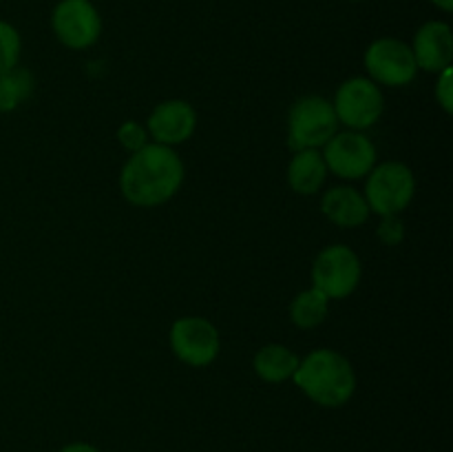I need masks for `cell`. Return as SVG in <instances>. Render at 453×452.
Segmentation results:
<instances>
[{
	"instance_id": "6da1fadb",
	"label": "cell",
	"mask_w": 453,
	"mask_h": 452,
	"mask_svg": "<svg viewBox=\"0 0 453 452\" xmlns=\"http://www.w3.org/2000/svg\"><path fill=\"white\" fill-rule=\"evenodd\" d=\"M184 184V162L173 146L149 142L131 153L119 173V189L133 207L155 208L175 198Z\"/></svg>"
},
{
	"instance_id": "7a4b0ae2",
	"label": "cell",
	"mask_w": 453,
	"mask_h": 452,
	"mask_svg": "<svg viewBox=\"0 0 453 452\" xmlns=\"http://www.w3.org/2000/svg\"><path fill=\"white\" fill-rule=\"evenodd\" d=\"M292 379L303 390L305 397L326 408L343 406L357 390L352 363L345 355L332 348H319L305 355Z\"/></svg>"
},
{
	"instance_id": "3957f363",
	"label": "cell",
	"mask_w": 453,
	"mask_h": 452,
	"mask_svg": "<svg viewBox=\"0 0 453 452\" xmlns=\"http://www.w3.org/2000/svg\"><path fill=\"white\" fill-rule=\"evenodd\" d=\"M416 195V177L407 164L389 160V162L376 164L367 173L365 198L370 213L380 217L401 215L411 204Z\"/></svg>"
},
{
	"instance_id": "277c9868",
	"label": "cell",
	"mask_w": 453,
	"mask_h": 452,
	"mask_svg": "<svg viewBox=\"0 0 453 452\" xmlns=\"http://www.w3.org/2000/svg\"><path fill=\"white\" fill-rule=\"evenodd\" d=\"M339 131L332 102L323 96H303L288 113V146L292 151L323 149Z\"/></svg>"
},
{
	"instance_id": "5b68a950",
	"label": "cell",
	"mask_w": 453,
	"mask_h": 452,
	"mask_svg": "<svg viewBox=\"0 0 453 452\" xmlns=\"http://www.w3.org/2000/svg\"><path fill=\"white\" fill-rule=\"evenodd\" d=\"M339 124H345L349 131H365L374 127L385 111L383 89L370 78H349L336 89L332 102Z\"/></svg>"
},
{
	"instance_id": "8992f818",
	"label": "cell",
	"mask_w": 453,
	"mask_h": 452,
	"mask_svg": "<svg viewBox=\"0 0 453 452\" xmlns=\"http://www.w3.org/2000/svg\"><path fill=\"white\" fill-rule=\"evenodd\" d=\"M363 266L357 253L345 244H330L312 264V286L327 300H345L357 291Z\"/></svg>"
},
{
	"instance_id": "52a82bcc",
	"label": "cell",
	"mask_w": 453,
	"mask_h": 452,
	"mask_svg": "<svg viewBox=\"0 0 453 452\" xmlns=\"http://www.w3.org/2000/svg\"><path fill=\"white\" fill-rule=\"evenodd\" d=\"M327 171L343 180H361L376 167V146L361 131H336L321 151Z\"/></svg>"
},
{
	"instance_id": "ba28073f",
	"label": "cell",
	"mask_w": 453,
	"mask_h": 452,
	"mask_svg": "<svg viewBox=\"0 0 453 452\" xmlns=\"http://www.w3.org/2000/svg\"><path fill=\"white\" fill-rule=\"evenodd\" d=\"M365 69L379 87H405L418 74L411 47L398 38L374 40L365 51Z\"/></svg>"
},
{
	"instance_id": "9c48e42d",
	"label": "cell",
	"mask_w": 453,
	"mask_h": 452,
	"mask_svg": "<svg viewBox=\"0 0 453 452\" xmlns=\"http://www.w3.org/2000/svg\"><path fill=\"white\" fill-rule=\"evenodd\" d=\"M171 348L188 366H208L221 350L219 331L203 317H180L171 326Z\"/></svg>"
},
{
	"instance_id": "30bf717a",
	"label": "cell",
	"mask_w": 453,
	"mask_h": 452,
	"mask_svg": "<svg viewBox=\"0 0 453 452\" xmlns=\"http://www.w3.org/2000/svg\"><path fill=\"white\" fill-rule=\"evenodd\" d=\"M56 38L69 49H88L102 34V18L88 0H60L53 9Z\"/></svg>"
},
{
	"instance_id": "8fae6325",
	"label": "cell",
	"mask_w": 453,
	"mask_h": 452,
	"mask_svg": "<svg viewBox=\"0 0 453 452\" xmlns=\"http://www.w3.org/2000/svg\"><path fill=\"white\" fill-rule=\"evenodd\" d=\"M197 129V113L186 100H164L146 120V131L153 142L164 146H177L190 140Z\"/></svg>"
},
{
	"instance_id": "7c38bea8",
	"label": "cell",
	"mask_w": 453,
	"mask_h": 452,
	"mask_svg": "<svg viewBox=\"0 0 453 452\" xmlns=\"http://www.w3.org/2000/svg\"><path fill=\"white\" fill-rule=\"evenodd\" d=\"M416 66L429 74H441L451 66L453 60V31L447 22L429 20L416 31L414 43L410 44Z\"/></svg>"
},
{
	"instance_id": "4fadbf2b",
	"label": "cell",
	"mask_w": 453,
	"mask_h": 452,
	"mask_svg": "<svg viewBox=\"0 0 453 452\" xmlns=\"http://www.w3.org/2000/svg\"><path fill=\"white\" fill-rule=\"evenodd\" d=\"M321 211L332 224L341 229H357L370 217V207L361 191L352 186H334L321 198Z\"/></svg>"
},
{
	"instance_id": "5bb4252c",
	"label": "cell",
	"mask_w": 453,
	"mask_h": 452,
	"mask_svg": "<svg viewBox=\"0 0 453 452\" xmlns=\"http://www.w3.org/2000/svg\"><path fill=\"white\" fill-rule=\"evenodd\" d=\"M327 167L319 149L295 151L288 164V184L299 195H314L327 180Z\"/></svg>"
},
{
	"instance_id": "9a60e30c",
	"label": "cell",
	"mask_w": 453,
	"mask_h": 452,
	"mask_svg": "<svg viewBox=\"0 0 453 452\" xmlns=\"http://www.w3.org/2000/svg\"><path fill=\"white\" fill-rule=\"evenodd\" d=\"M299 362L301 359L288 346L268 344L255 355L252 368H255L259 379L268 381V384H281V381H288L295 377Z\"/></svg>"
},
{
	"instance_id": "2e32d148",
	"label": "cell",
	"mask_w": 453,
	"mask_h": 452,
	"mask_svg": "<svg viewBox=\"0 0 453 452\" xmlns=\"http://www.w3.org/2000/svg\"><path fill=\"white\" fill-rule=\"evenodd\" d=\"M330 300L319 288L310 286L301 291L290 304V319L299 328H317L327 317Z\"/></svg>"
},
{
	"instance_id": "e0dca14e",
	"label": "cell",
	"mask_w": 453,
	"mask_h": 452,
	"mask_svg": "<svg viewBox=\"0 0 453 452\" xmlns=\"http://www.w3.org/2000/svg\"><path fill=\"white\" fill-rule=\"evenodd\" d=\"M34 74L22 66H13L12 71L0 75V111L7 113V111L18 109L34 93Z\"/></svg>"
},
{
	"instance_id": "ac0fdd59",
	"label": "cell",
	"mask_w": 453,
	"mask_h": 452,
	"mask_svg": "<svg viewBox=\"0 0 453 452\" xmlns=\"http://www.w3.org/2000/svg\"><path fill=\"white\" fill-rule=\"evenodd\" d=\"M20 49H22V43L16 27L0 20V75L12 71L13 66H18V60H20Z\"/></svg>"
},
{
	"instance_id": "d6986e66",
	"label": "cell",
	"mask_w": 453,
	"mask_h": 452,
	"mask_svg": "<svg viewBox=\"0 0 453 452\" xmlns=\"http://www.w3.org/2000/svg\"><path fill=\"white\" fill-rule=\"evenodd\" d=\"M118 142L128 151V153H135L142 146L149 144V131H146V127H142L140 122L127 120L124 124H119Z\"/></svg>"
},
{
	"instance_id": "ffe728a7",
	"label": "cell",
	"mask_w": 453,
	"mask_h": 452,
	"mask_svg": "<svg viewBox=\"0 0 453 452\" xmlns=\"http://www.w3.org/2000/svg\"><path fill=\"white\" fill-rule=\"evenodd\" d=\"M376 235L380 238V242L388 244V246H396V244L403 242L405 238V224L398 215H388L383 217L380 226L376 229Z\"/></svg>"
},
{
	"instance_id": "44dd1931",
	"label": "cell",
	"mask_w": 453,
	"mask_h": 452,
	"mask_svg": "<svg viewBox=\"0 0 453 452\" xmlns=\"http://www.w3.org/2000/svg\"><path fill=\"white\" fill-rule=\"evenodd\" d=\"M436 102L445 113L453 111V69L447 66L441 74H436Z\"/></svg>"
},
{
	"instance_id": "7402d4cb",
	"label": "cell",
	"mask_w": 453,
	"mask_h": 452,
	"mask_svg": "<svg viewBox=\"0 0 453 452\" xmlns=\"http://www.w3.org/2000/svg\"><path fill=\"white\" fill-rule=\"evenodd\" d=\"M60 452H100V450L93 448L91 443H69V446L62 448Z\"/></svg>"
},
{
	"instance_id": "603a6c76",
	"label": "cell",
	"mask_w": 453,
	"mask_h": 452,
	"mask_svg": "<svg viewBox=\"0 0 453 452\" xmlns=\"http://www.w3.org/2000/svg\"><path fill=\"white\" fill-rule=\"evenodd\" d=\"M432 3L442 12H453V0H432Z\"/></svg>"
}]
</instances>
